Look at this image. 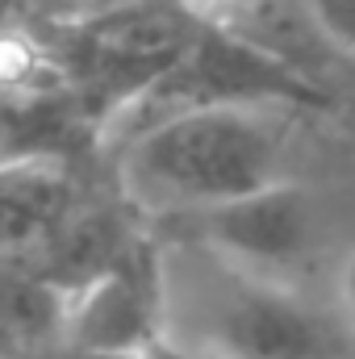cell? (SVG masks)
I'll use <instances>...</instances> for the list:
<instances>
[{"label":"cell","instance_id":"3","mask_svg":"<svg viewBox=\"0 0 355 359\" xmlns=\"http://www.w3.org/2000/svg\"><path fill=\"white\" fill-rule=\"evenodd\" d=\"M180 238L239 264V268L276 276L280 268L297 264L314 247V201L301 184L280 180L260 192H247L239 201L213 205L205 213H192L176 222Z\"/></svg>","mask_w":355,"mask_h":359},{"label":"cell","instance_id":"1","mask_svg":"<svg viewBox=\"0 0 355 359\" xmlns=\"http://www.w3.org/2000/svg\"><path fill=\"white\" fill-rule=\"evenodd\" d=\"M284 100L180 109L138 130L117 163L121 192L151 217L184 222L284 180Z\"/></svg>","mask_w":355,"mask_h":359},{"label":"cell","instance_id":"8","mask_svg":"<svg viewBox=\"0 0 355 359\" xmlns=\"http://www.w3.org/2000/svg\"><path fill=\"white\" fill-rule=\"evenodd\" d=\"M188 4H205V8H234V13H251L260 4H272V0H188Z\"/></svg>","mask_w":355,"mask_h":359},{"label":"cell","instance_id":"5","mask_svg":"<svg viewBox=\"0 0 355 359\" xmlns=\"http://www.w3.org/2000/svg\"><path fill=\"white\" fill-rule=\"evenodd\" d=\"M72 184L51 159H0V251L38 243L67 209Z\"/></svg>","mask_w":355,"mask_h":359},{"label":"cell","instance_id":"9","mask_svg":"<svg viewBox=\"0 0 355 359\" xmlns=\"http://www.w3.org/2000/svg\"><path fill=\"white\" fill-rule=\"evenodd\" d=\"M151 351H155V359H201V355H184V351H172V347H159V343H155Z\"/></svg>","mask_w":355,"mask_h":359},{"label":"cell","instance_id":"6","mask_svg":"<svg viewBox=\"0 0 355 359\" xmlns=\"http://www.w3.org/2000/svg\"><path fill=\"white\" fill-rule=\"evenodd\" d=\"M309 29L339 55L355 59V0H297Z\"/></svg>","mask_w":355,"mask_h":359},{"label":"cell","instance_id":"2","mask_svg":"<svg viewBox=\"0 0 355 359\" xmlns=\"http://www.w3.org/2000/svg\"><path fill=\"white\" fill-rule=\"evenodd\" d=\"M159 347L201 359H343L339 330L284 280L188 238L155 271Z\"/></svg>","mask_w":355,"mask_h":359},{"label":"cell","instance_id":"10","mask_svg":"<svg viewBox=\"0 0 355 359\" xmlns=\"http://www.w3.org/2000/svg\"><path fill=\"white\" fill-rule=\"evenodd\" d=\"M0 359H4V355H0Z\"/></svg>","mask_w":355,"mask_h":359},{"label":"cell","instance_id":"7","mask_svg":"<svg viewBox=\"0 0 355 359\" xmlns=\"http://www.w3.org/2000/svg\"><path fill=\"white\" fill-rule=\"evenodd\" d=\"M335 297H339V309H343L347 326L355 330V247L343 255V264L335 271Z\"/></svg>","mask_w":355,"mask_h":359},{"label":"cell","instance_id":"4","mask_svg":"<svg viewBox=\"0 0 355 359\" xmlns=\"http://www.w3.org/2000/svg\"><path fill=\"white\" fill-rule=\"evenodd\" d=\"M67 355H130L159 343V297L126 268H100L72 284L55 309Z\"/></svg>","mask_w":355,"mask_h":359}]
</instances>
